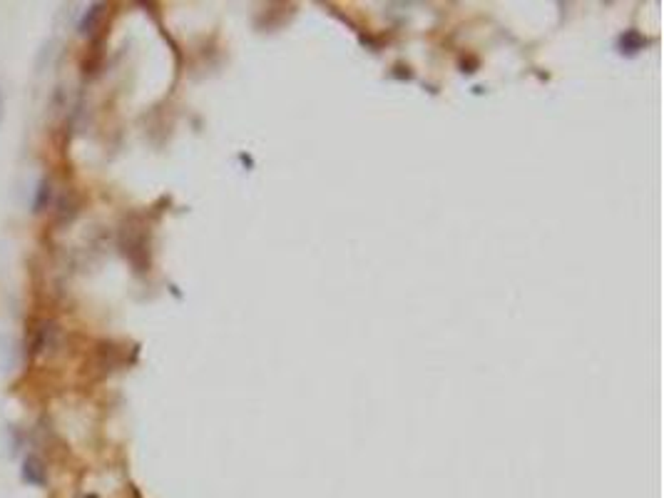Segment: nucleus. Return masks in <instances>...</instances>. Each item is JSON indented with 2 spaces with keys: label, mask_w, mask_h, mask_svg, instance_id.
<instances>
[{
  "label": "nucleus",
  "mask_w": 664,
  "mask_h": 498,
  "mask_svg": "<svg viewBox=\"0 0 664 498\" xmlns=\"http://www.w3.org/2000/svg\"><path fill=\"white\" fill-rule=\"evenodd\" d=\"M48 200H50V182L48 177H43L35 187V197H33V212H43L48 209Z\"/></svg>",
  "instance_id": "obj_2"
},
{
  "label": "nucleus",
  "mask_w": 664,
  "mask_h": 498,
  "mask_svg": "<svg viewBox=\"0 0 664 498\" xmlns=\"http://www.w3.org/2000/svg\"><path fill=\"white\" fill-rule=\"evenodd\" d=\"M0 115H3V92H0Z\"/></svg>",
  "instance_id": "obj_3"
},
{
  "label": "nucleus",
  "mask_w": 664,
  "mask_h": 498,
  "mask_svg": "<svg viewBox=\"0 0 664 498\" xmlns=\"http://www.w3.org/2000/svg\"><path fill=\"white\" fill-rule=\"evenodd\" d=\"M20 478L30 486H45L48 483V471H45V464L35 456L22 461L20 466Z\"/></svg>",
  "instance_id": "obj_1"
}]
</instances>
